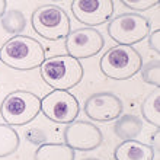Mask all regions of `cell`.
Listing matches in <instances>:
<instances>
[{"instance_id": "7402d4cb", "label": "cell", "mask_w": 160, "mask_h": 160, "mask_svg": "<svg viewBox=\"0 0 160 160\" xmlns=\"http://www.w3.org/2000/svg\"><path fill=\"white\" fill-rule=\"evenodd\" d=\"M4 13H6V2H4V0H0V19L3 18Z\"/></svg>"}, {"instance_id": "2e32d148", "label": "cell", "mask_w": 160, "mask_h": 160, "mask_svg": "<svg viewBox=\"0 0 160 160\" xmlns=\"http://www.w3.org/2000/svg\"><path fill=\"white\" fill-rule=\"evenodd\" d=\"M19 135L12 128V125L0 124V157L10 156L19 147Z\"/></svg>"}, {"instance_id": "44dd1931", "label": "cell", "mask_w": 160, "mask_h": 160, "mask_svg": "<svg viewBox=\"0 0 160 160\" xmlns=\"http://www.w3.org/2000/svg\"><path fill=\"white\" fill-rule=\"evenodd\" d=\"M153 140H154V144H153L152 147H153V150L156 152V150H159V131H156V134H154Z\"/></svg>"}, {"instance_id": "3957f363", "label": "cell", "mask_w": 160, "mask_h": 160, "mask_svg": "<svg viewBox=\"0 0 160 160\" xmlns=\"http://www.w3.org/2000/svg\"><path fill=\"white\" fill-rule=\"evenodd\" d=\"M99 66L108 79L127 80L141 70L143 58L134 47L118 44L102 55Z\"/></svg>"}, {"instance_id": "ba28073f", "label": "cell", "mask_w": 160, "mask_h": 160, "mask_svg": "<svg viewBox=\"0 0 160 160\" xmlns=\"http://www.w3.org/2000/svg\"><path fill=\"white\" fill-rule=\"evenodd\" d=\"M105 45L102 34L95 28H80L66 38V50L73 58H89L96 55Z\"/></svg>"}, {"instance_id": "30bf717a", "label": "cell", "mask_w": 160, "mask_h": 160, "mask_svg": "<svg viewBox=\"0 0 160 160\" xmlns=\"http://www.w3.org/2000/svg\"><path fill=\"white\" fill-rule=\"evenodd\" d=\"M72 12L80 23L98 26L109 21L114 13L112 0H74Z\"/></svg>"}, {"instance_id": "52a82bcc", "label": "cell", "mask_w": 160, "mask_h": 160, "mask_svg": "<svg viewBox=\"0 0 160 160\" xmlns=\"http://www.w3.org/2000/svg\"><path fill=\"white\" fill-rule=\"evenodd\" d=\"M41 111L51 121L70 124L77 118L80 105L76 96L67 90H52L41 99Z\"/></svg>"}, {"instance_id": "9c48e42d", "label": "cell", "mask_w": 160, "mask_h": 160, "mask_svg": "<svg viewBox=\"0 0 160 160\" xmlns=\"http://www.w3.org/2000/svg\"><path fill=\"white\" fill-rule=\"evenodd\" d=\"M64 144H67L73 150L90 152L102 144L103 135L101 130L92 122L73 121L64 130Z\"/></svg>"}, {"instance_id": "5b68a950", "label": "cell", "mask_w": 160, "mask_h": 160, "mask_svg": "<svg viewBox=\"0 0 160 160\" xmlns=\"http://www.w3.org/2000/svg\"><path fill=\"white\" fill-rule=\"evenodd\" d=\"M41 111V99L35 93L15 90L4 98L0 105L2 118L9 125H26Z\"/></svg>"}, {"instance_id": "6da1fadb", "label": "cell", "mask_w": 160, "mask_h": 160, "mask_svg": "<svg viewBox=\"0 0 160 160\" xmlns=\"http://www.w3.org/2000/svg\"><path fill=\"white\" fill-rule=\"evenodd\" d=\"M0 61L15 70H32L41 67L45 61V50L37 39L26 35H16L2 47Z\"/></svg>"}, {"instance_id": "ac0fdd59", "label": "cell", "mask_w": 160, "mask_h": 160, "mask_svg": "<svg viewBox=\"0 0 160 160\" xmlns=\"http://www.w3.org/2000/svg\"><path fill=\"white\" fill-rule=\"evenodd\" d=\"M141 77L146 83L159 88L160 84V64L159 61H150L141 67Z\"/></svg>"}, {"instance_id": "603a6c76", "label": "cell", "mask_w": 160, "mask_h": 160, "mask_svg": "<svg viewBox=\"0 0 160 160\" xmlns=\"http://www.w3.org/2000/svg\"><path fill=\"white\" fill-rule=\"evenodd\" d=\"M84 160H99V159H84Z\"/></svg>"}, {"instance_id": "277c9868", "label": "cell", "mask_w": 160, "mask_h": 160, "mask_svg": "<svg viewBox=\"0 0 160 160\" xmlns=\"http://www.w3.org/2000/svg\"><path fill=\"white\" fill-rule=\"evenodd\" d=\"M31 23L39 37L50 41L67 38L72 32L68 15L64 9L55 4H44L37 8L31 16Z\"/></svg>"}, {"instance_id": "d6986e66", "label": "cell", "mask_w": 160, "mask_h": 160, "mask_svg": "<svg viewBox=\"0 0 160 160\" xmlns=\"http://www.w3.org/2000/svg\"><path fill=\"white\" fill-rule=\"evenodd\" d=\"M159 3L157 0H122V4L127 8L132 9L135 12H144L152 9L153 6H156Z\"/></svg>"}, {"instance_id": "e0dca14e", "label": "cell", "mask_w": 160, "mask_h": 160, "mask_svg": "<svg viewBox=\"0 0 160 160\" xmlns=\"http://www.w3.org/2000/svg\"><path fill=\"white\" fill-rule=\"evenodd\" d=\"M2 26L3 29L9 34H18V32H22L26 26V19L25 15L21 12V10H8V12L3 15L2 18Z\"/></svg>"}, {"instance_id": "7a4b0ae2", "label": "cell", "mask_w": 160, "mask_h": 160, "mask_svg": "<svg viewBox=\"0 0 160 160\" xmlns=\"http://www.w3.org/2000/svg\"><path fill=\"white\" fill-rule=\"evenodd\" d=\"M41 77L54 90H68L82 82L84 68L72 55H55L41 64Z\"/></svg>"}, {"instance_id": "ffe728a7", "label": "cell", "mask_w": 160, "mask_h": 160, "mask_svg": "<svg viewBox=\"0 0 160 160\" xmlns=\"http://www.w3.org/2000/svg\"><path fill=\"white\" fill-rule=\"evenodd\" d=\"M148 47L152 50H154L156 52L160 51V29L150 32V35H148Z\"/></svg>"}, {"instance_id": "8992f818", "label": "cell", "mask_w": 160, "mask_h": 160, "mask_svg": "<svg viewBox=\"0 0 160 160\" xmlns=\"http://www.w3.org/2000/svg\"><path fill=\"white\" fill-rule=\"evenodd\" d=\"M108 34L119 45H132L150 34V22L137 13H122L108 25Z\"/></svg>"}, {"instance_id": "9a60e30c", "label": "cell", "mask_w": 160, "mask_h": 160, "mask_svg": "<svg viewBox=\"0 0 160 160\" xmlns=\"http://www.w3.org/2000/svg\"><path fill=\"white\" fill-rule=\"evenodd\" d=\"M141 114L144 119L150 122L152 125L159 127L160 125V90L156 89L152 92L141 105Z\"/></svg>"}, {"instance_id": "4fadbf2b", "label": "cell", "mask_w": 160, "mask_h": 160, "mask_svg": "<svg viewBox=\"0 0 160 160\" xmlns=\"http://www.w3.org/2000/svg\"><path fill=\"white\" fill-rule=\"evenodd\" d=\"M35 160H74V150L67 144L45 143L35 152Z\"/></svg>"}, {"instance_id": "5bb4252c", "label": "cell", "mask_w": 160, "mask_h": 160, "mask_svg": "<svg viewBox=\"0 0 160 160\" xmlns=\"http://www.w3.org/2000/svg\"><path fill=\"white\" fill-rule=\"evenodd\" d=\"M114 131L124 141L134 140L143 131V121L135 115H122L121 118H118L115 122Z\"/></svg>"}, {"instance_id": "8fae6325", "label": "cell", "mask_w": 160, "mask_h": 160, "mask_svg": "<svg viewBox=\"0 0 160 160\" xmlns=\"http://www.w3.org/2000/svg\"><path fill=\"white\" fill-rule=\"evenodd\" d=\"M84 114L93 121H112L122 114V102L111 92L93 93L84 102Z\"/></svg>"}, {"instance_id": "7c38bea8", "label": "cell", "mask_w": 160, "mask_h": 160, "mask_svg": "<svg viewBox=\"0 0 160 160\" xmlns=\"http://www.w3.org/2000/svg\"><path fill=\"white\" fill-rule=\"evenodd\" d=\"M115 160H153L154 150L152 146L137 140H127L115 148Z\"/></svg>"}]
</instances>
